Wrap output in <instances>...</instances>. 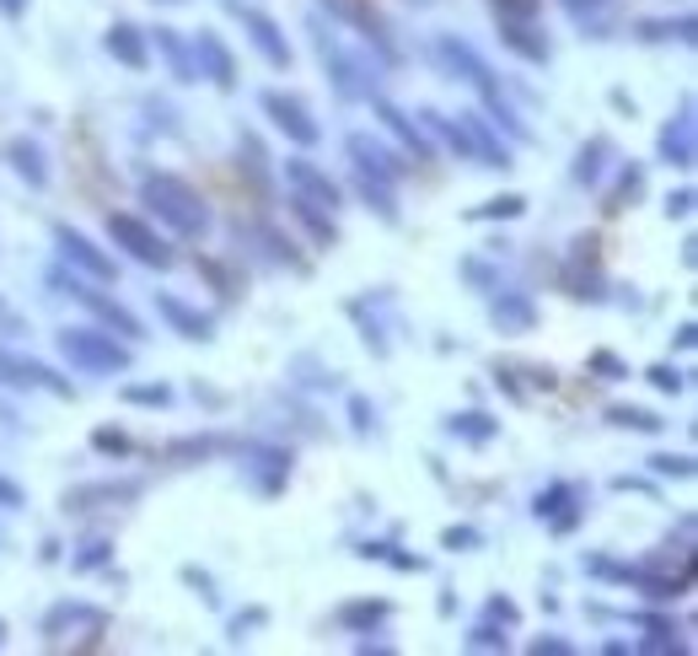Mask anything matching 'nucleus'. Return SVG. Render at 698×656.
<instances>
[{
	"instance_id": "1",
	"label": "nucleus",
	"mask_w": 698,
	"mask_h": 656,
	"mask_svg": "<svg viewBox=\"0 0 698 656\" xmlns=\"http://www.w3.org/2000/svg\"><path fill=\"white\" fill-rule=\"evenodd\" d=\"M140 195H145V204L156 210V221H167L178 237H204V232H210V210H204V199L193 195L184 178H173V173H151V178L140 184Z\"/></svg>"
},
{
	"instance_id": "2",
	"label": "nucleus",
	"mask_w": 698,
	"mask_h": 656,
	"mask_svg": "<svg viewBox=\"0 0 698 656\" xmlns=\"http://www.w3.org/2000/svg\"><path fill=\"white\" fill-rule=\"evenodd\" d=\"M60 350L70 366L92 372V377H114V372H129V350L108 333V328H64Z\"/></svg>"
},
{
	"instance_id": "3",
	"label": "nucleus",
	"mask_w": 698,
	"mask_h": 656,
	"mask_svg": "<svg viewBox=\"0 0 698 656\" xmlns=\"http://www.w3.org/2000/svg\"><path fill=\"white\" fill-rule=\"evenodd\" d=\"M108 237L125 248L129 259L151 263V269H167V263H173V248H167L140 215H108Z\"/></svg>"
},
{
	"instance_id": "4",
	"label": "nucleus",
	"mask_w": 698,
	"mask_h": 656,
	"mask_svg": "<svg viewBox=\"0 0 698 656\" xmlns=\"http://www.w3.org/2000/svg\"><path fill=\"white\" fill-rule=\"evenodd\" d=\"M318 49H322V66L333 75V86H339V97H371L377 92V70L366 66V60H355V55H344L328 33H318Z\"/></svg>"
},
{
	"instance_id": "5",
	"label": "nucleus",
	"mask_w": 698,
	"mask_h": 656,
	"mask_svg": "<svg viewBox=\"0 0 698 656\" xmlns=\"http://www.w3.org/2000/svg\"><path fill=\"white\" fill-rule=\"evenodd\" d=\"M258 103H263V114L274 119V130L285 134V140H296V145H318V140H322L318 119H312L296 97H285V92H263Z\"/></svg>"
},
{
	"instance_id": "6",
	"label": "nucleus",
	"mask_w": 698,
	"mask_h": 656,
	"mask_svg": "<svg viewBox=\"0 0 698 656\" xmlns=\"http://www.w3.org/2000/svg\"><path fill=\"white\" fill-rule=\"evenodd\" d=\"M55 285H64V291L81 302V307H92V313L103 318V328H108V333H119V339H140V318H134V313H125L114 296H103V291H92V285H81V280H60V274H55Z\"/></svg>"
},
{
	"instance_id": "7",
	"label": "nucleus",
	"mask_w": 698,
	"mask_h": 656,
	"mask_svg": "<svg viewBox=\"0 0 698 656\" xmlns=\"http://www.w3.org/2000/svg\"><path fill=\"white\" fill-rule=\"evenodd\" d=\"M285 184L296 189V199H301V204H312V210H328V215L339 210V184H333L322 167L301 162V156H296V162H285Z\"/></svg>"
},
{
	"instance_id": "8",
	"label": "nucleus",
	"mask_w": 698,
	"mask_h": 656,
	"mask_svg": "<svg viewBox=\"0 0 698 656\" xmlns=\"http://www.w3.org/2000/svg\"><path fill=\"white\" fill-rule=\"evenodd\" d=\"M55 243H60L64 263H75V269H86L92 280H119V269H114V259L92 243V237H81L75 226H55Z\"/></svg>"
},
{
	"instance_id": "9",
	"label": "nucleus",
	"mask_w": 698,
	"mask_h": 656,
	"mask_svg": "<svg viewBox=\"0 0 698 656\" xmlns=\"http://www.w3.org/2000/svg\"><path fill=\"white\" fill-rule=\"evenodd\" d=\"M0 383L5 388H49V394L70 398V383H60L49 366H38V361H27V355H16L5 344H0Z\"/></svg>"
},
{
	"instance_id": "10",
	"label": "nucleus",
	"mask_w": 698,
	"mask_h": 656,
	"mask_svg": "<svg viewBox=\"0 0 698 656\" xmlns=\"http://www.w3.org/2000/svg\"><path fill=\"white\" fill-rule=\"evenodd\" d=\"M322 11H328V16H339V22H350V27H360V38H371L381 55L392 60L387 27H381V16H377V5H371V0H322Z\"/></svg>"
},
{
	"instance_id": "11",
	"label": "nucleus",
	"mask_w": 698,
	"mask_h": 656,
	"mask_svg": "<svg viewBox=\"0 0 698 656\" xmlns=\"http://www.w3.org/2000/svg\"><path fill=\"white\" fill-rule=\"evenodd\" d=\"M344 145H350V162H355L366 178H381V184L403 178V162H398V156H392L381 140H371V134H350Z\"/></svg>"
},
{
	"instance_id": "12",
	"label": "nucleus",
	"mask_w": 698,
	"mask_h": 656,
	"mask_svg": "<svg viewBox=\"0 0 698 656\" xmlns=\"http://www.w3.org/2000/svg\"><path fill=\"white\" fill-rule=\"evenodd\" d=\"M237 16H242V27H248V38H253V49L269 60L274 70L291 66V44H285V33L263 16V11H248V5H237Z\"/></svg>"
},
{
	"instance_id": "13",
	"label": "nucleus",
	"mask_w": 698,
	"mask_h": 656,
	"mask_svg": "<svg viewBox=\"0 0 698 656\" xmlns=\"http://www.w3.org/2000/svg\"><path fill=\"white\" fill-rule=\"evenodd\" d=\"M193 66H199V75H210L215 86H237V66H232V49L221 44V33H199L193 38Z\"/></svg>"
},
{
	"instance_id": "14",
	"label": "nucleus",
	"mask_w": 698,
	"mask_h": 656,
	"mask_svg": "<svg viewBox=\"0 0 698 656\" xmlns=\"http://www.w3.org/2000/svg\"><path fill=\"white\" fill-rule=\"evenodd\" d=\"M532 512H537V523L570 532V527L580 523V490H575V484H554V490H543V495L532 501Z\"/></svg>"
},
{
	"instance_id": "15",
	"label": "nucleus",
	"mask_w": 698,
	"mask_h": 656,
	"mask_svg": "<svg viewBox=\"0 0 698 656\" xmlns=\"http://www.w3.org/2000/svg\"><path fill=\"white\" fill-rule=\"evenodd\" d=\"M489 318L500 333H527V328L537 324V307H532V296H521V291H500L495 302H489Z\"/></svg>"
},
{
	"instance_id": "16",
	"label": "nucleus",
	"mask_w": 698,
	"mask_h": 656,
	"mask_svg": "<svg viewBox=\"0 0 698 656\" xmlns=\"http://www.w3.org/2000/svg\"><path fill=\"white\" fill-rule=\"evenodd\" d=\"M661 156H666L672 167H694V103H683L677 125L661 130Z\"/></svg>"
},
{
	"instance_id": "17",
	"label": "nucleus",
	"mask_w": 698,
	"mask_h": 656,
	"mask_svg": "<svg viewBox=\"0 0 698 656\" xmlns=\"http://www.w3.org/2000/svg\"><path fill=\"white\" fill-rule=\"evenodd\" d=\"M156 313L167 318V324L178 328L184 339H210L215 333V324L199 313V307H189V302H178V296H156Z\"/></svg>"
},
{
	"instance_id": "18",
	"label": "nucleus",
	"mask_w": 698,
	"mask_h": 656,
	"mask_svg": "<svg viewBox=\"0 0 698 656\" xmlns=\"http://www.w3.org/2000/svg\"><path fill=\"white\" fill-rule=\"evenodd\" d=\"M500 38H506V49H516V55L532 60V66L548 60V38H543L532 22H510V16H500Z\"/></svg>"
},
{
	"instance_id": "19",
	"label": "nucleus",
	"mask_w": 698,
	"mask_h": 656,
	"mask_svg": "<svg viewBox=\"0 0 698 656\" xmlns=\"http://www.w3.org/2000/svg\"><path fill=\"white\" fill-rule=\"evenodd\" d=\"M377 119H381V125H387L392 134H398V140H403V145H409L419 162H430V140H425V130H419V125H414L403 108H392V103H381V97H377Z\"/></svg>"
},
{
	"instance_id": "20",
	"label": "nucleus",
	"mask_w": 698,
	"mask_h": 656,
	"mask_svg": "<svg viewBox=\"0 0 698 656\" xmlns=\"http://www.w3.org/2000/svg\"><path fill=\"white\" fill-rule=\"evenodd\" d=\"M103 44H108V55H114L119 66L145 70V38H140V27H129V22H114Z\"/></svg>"
},
{
	"instance_id": "21",
	"label": "nucleus",
	"mask_w": 698,
	"mask_h": 656,
	"mask_svg": "<svg viewBox=\"0 0 698 656\" xmlns=\"http://www.w3.org/2000/svg\"><path fill=\"white\" fill-rule=\"evenodd\" d=\"M5 162H11V167H16L33 189H44V184H49V162H44V151H38L33 140H11V145H5Z\"/></svg>"
},
{
	"instance_id": "22",
	"label": "nucleus",
	"mask_w": 698,
	"mask_h": 656,
	"mask_svg": "<svg viewBox=\"0 0 698 656\" xmlns=\"http://www.w3.org/2000/svg\"><path fill=\"white\" fill-rule=\"evenodd\" d=\"M156 49H162V60H167V70L178 75V81H199V66H193V49L173 33V27H156Z\"/></svg>"
},
{
	"instance_id": "23",
	"label": "nucleus",
	"mask_w": 698,
	"mask_h": 656,
	"mask_svg": "<svg viewBox=\"0 0 698 656\" xmlns=\"http://www.w3.org/2000/svg\"><path fill=\"white\" fill-rule=\"evenodd\" d=\"M446 431H451V436H462V442H489V436L500 431V420H495V414H484V409H462V414H451V420H446Z\"/></svg>"
},
{
	"instance_id": "24",
	"label": "nucleus",
	"mask_w": 698,
	"mask_h": 656,
	"mask_svg": "<svg viewBox=\"0 0 698 656\" xmlns=\"http://www.w3.org/2000/svg\"><path fill=\"white\" fill-rule=\"evenodd\" d=\"M381 619H387V602H344V608H339V624H344V630H371Z\"/></svg>"
},
{
	"instance_id": "25",
	"label": "nucleus",
	"mask_w": 698,
	"mask_h": 656,
	"mask_svg": "<svg viewBox=\"0 0 698 656\" xmlns=\"http://www.w3.org/2000/svg\"><path fill=\"white\" fill-rule=\"evenodd\" d=\"M607 420H613V425H624V431H661V425H666V420H655L650 409H624V403H618V409H607Z\"/></svg>"
},
{
	"instance_id": "26",
	"label": "nucleus",
	"mask_w": 698,
	"mask_h": 656,
	"mask_svg": "<svg viewBox=\"0 0 698 656\" xmlns=\"http://www.w3.org/2000/svg\"><path fill=\"white\" fill-rule=\"evenodd\" d=\"M602 156H607V140H591V145L580 151V162H575V178H580V184H596V178H602Z\"/></svg>"
},
{
	"instance_id": "27",
	"label": "nucleus",
	"mask_w": 698,
	"mask_h": 656,
	"mask_svg": "<svg viewBox=\"0 0 698 656\" xmlns=\"http://www.w3.org/2000/svg\"><path fill=\"white\" fill-rule=\"evenodd\" d=\"M360 199H366V204H377L387 221L398 215V204H392V195H387V184H381V178H366V173H360Z\"/></svg>"
},
{
	"instance_id": "28",
	"label": "nucleus",
	"mask_w": 698,
	"mask_h": 656,
	"mask_svg": "<svg viewBox=\"0 0 698 656\" xmlns=\"http://www.w3.org/2000/svg\"><path fill=\"white\" fill-rule=\"evenodd\" d=\"M92 447H97V453H108V458H125L129 436H125V431H92Z\"/></svg>"
},
{
	"instance_id": "29",
	"label": "nucleus",
	"mask_w": 698,
	"mask_h": 656,
	"mask_svg": "<svg viewBox=\"0 0 698 656\" xmlns=\"http://www.w3.org/2000/svg\"><path fill=\"white\" fill-rule=\"evenodd\" d=\"M495 11L510 16V22H532V16L543 11V0H495Z\"/></svg>"
},
{
	"instance_id": "30",
	"label": "nucleus",
	"mask_w": 698,
	"mask_h": 656,
	"mask_svg": "<svg viewBox=\"0 0 698 656\" xmlns=\"http://www.w3.org/2000/svg\"><path fill=\"white\" fill-rule=\"evenodd\" d=\"M521 210H527V199L506 195V199H489V204H484V210H473V215H478V221H489V215H521Z\"/></svg>"
},
{
	"instance_id": "31",
	"label": "nucleus",
	"mask_w": 698,
	"mask_h": 656,
	"mask_svg": "<svg viewBox=\"0 0 698 656\" xmlns=\"http://www.w3.org/2000/svg\"><path fill=\"white\" fill-rule=\"evenodd\" d=\"M639 33H644V38H672V27H666V22H644ZM677 33H683V44H694V16H683V22H677Z\"/></svg>"
},
{
	"instance_id": "32",
	"label": "nucleus",
	"mask_w": 698,
	"mask_h": 656,
	"mask_svg": "<svg viewBox=\"0 0 698 656\" xmlns=\"http://www.w3.org/2000/svg\"><path fill=\"white\" fill-rule=\"evenodd\" d=\"M644 377H650L661 394H683V372H677V366H650Z\"/></svg>"
},
{
	"instance_id": "33",
	"label": "nucleus",
	"mask_w": 698,
	"mask_h": 656,
	"mask_svg": "<svg viewBox=\"0 0 698 656\" xmlns=\"http://www.w3.org/2000/svg\"><path fill=\"white\" fill-rule=\"evenodd\" d=\"M108 554H114V549H108V543H103V538H92V543H86V549H81V560H75V571H92V565H103V560H108Z\"/></svg>"
},
{
	"instance_id": "34",
	"label": "nucleus",
	"mask_w": 698,
	"mask_h": 656,
	"mask_svg": "<svg viewBox=\"0 0 698 656\" xmlns=\"http://www.w3.org/2000/svg\"><path fill=\"white\" fill-rule=\"evenodd\" d=\"M650 468H655V473H677V479H688V473H694V462H688V458H672V453L650 458Z\"/></svg>"
},
{
	"instance_id": "35",
	"label": "nucleus",
	"mask_w": 698,
	"mask_h": 656,
	"mask_svg": "<svg viewBox=\"0 0 698 656\" xmlns=\"http://www.w3.org/2000/svg\"><path fill=\"white\" fill-rule=\"evenodd\" d=\"M468 641H473V646H484V652H495V646L506 652V635H500V630H489V624H478V630H473Z\"/></svg>"
},
{
	"instance_id": "36",
	"label": "nucleus",
	"mask_w": 698,
	"mask_h": 656,
	"mask_svg": "<svg viewBox=\"0 0 698 656\" xmlns=\"http://www.w3.org/2000/svg\"><path fill=\"white\" fill-rule=\"evenodd\" d=\"M0 506H5V512H16V506H22V484H11L5 473H0Z\"/></svg>"
},
{
	"instance_id": "37",
	"label": "nucleus",
	"mask_w": 698,
	"mask_h": 656,
	"mask_svg": "<svg viewBox=\"0 0 698 656\" xmlns=\"http://www.w3.org/2000/svg\"><path fill=\"white\" fill-rule=\"evenodd\" d=\"M591 366H596L602 377H629V372H624V361H613V355H591Z\"/></svg>"
},
{
	"instance_id": "38",
	"label": "nucleus",
	"mask_w": 698,
	"mask_h": 656,
	"mask_svg": "<svg viewBox=\"0 0 698 656\" xmlns=\"http://www.w3.org/2000/svg\"><path fill=\"white\" fill-rule=\"evenodd\" d=\"M468 543H478L473 527H451V532H446V549H468Z\"/></svg>"
},
{
	"instance_id": "39",
	"label": "nucleus",
	"mask_w": 698,
	"mask_h": 656,
	"mask_svg": "<svg viewBox=\"0 0 698 656\" xmlns=\"http://www.w3.org/2000/svg\"><path fill=\"white\" fill-rule=\"evenodd\" d=\"M688 210H694V195H688V189L666 195V215H688Z\"/></svg>"
},
{
	"instance_id": "40",
	"label": "nucleus",
	"mask_w": 698,
	"mask_h": 656,
	"mask_svg": "<svg viewBox=\"0 0 698 656\" xmlns=\"http://www.w3.org/2000/svg\"><path fill=\"white\" fill-rule=\"evenodd\" d=\"M129 398H134V403H156V409H162V403H167V388H129Z\"/></svg>"
},
{
	"instance_id": "41",
	"label": "nucleus",
	"mask_w": 698,
	"mask_h": 656,
	"mask_svg": "<svg viewBox=\"0 0 698 656\" xmlns=\"http://www.w3.org/2000/svg\"><path fill=\"white\" fill-rule=\"evenodd\" d=\"M350 414H355V431H371V409H366V398H355Z\"/></svg>"
},
{
	"instance_id": "42",
	"label": "nucleus",
	"mask_w": 698,
	"mask_h": 656,
	"mask_svg": "<svg viewBox=\"0 0 698 656\" xmlns=\"http://www.w3.org/2000/svg\"><path fill=\"white\" fill-rule=\"evenodd\" d=\"M489 613H495V619H506V624H516V602H506V597H495V602H489Z\"/></svg>"
},
{
	"instance_id": "43",
	"label": "nucleus",
	"mask_w": 698,
	"mask_h": 656,
	"mask_svg": "<svg viewBox=\"0 0 698 656\" xmlns=\"http://www.w3.org/2000/svg\"><path fill=\"white\" fill-rule=\"evenodd\" d=\"M532 652H537V656H543V652H548V656H565L570 646H565V641H532Z\"/></svg>"
},
{
	"instance_id": "44",
	"label": "nucleus",
	"mask_w": 698,
	"mask_h": 656,
	"mask_svg": "<svg viewBox=\"0 0 698 656\" xmlns=\"http://www.w3.org/2000/svg\"><path fill=\"white\" fill-rule=\"evenodd\" d=\"M22 11H27V0H0V16H11V22H16Z\"/></svg>"
},
{
	"instance_id": "45",
	"label": "nucleus",
	"mask_w": 698,
	"mask_h": 656,
	"mask_svg": "<svg viewBox=\"0 0 698 656\" xmlns=\"http://www.w3.org/2000/svg\"><path fill=\"white\" fill-rule=\"evenodd\" d=\"M570 11H596V5H607V0H565Z\"/></svg>"
},
{
	"instance_id": "46",
	"label": "nucleus",
	"mask_w": 698,
	"mask_h": 656,
	"mask_svg": "<svg viewBox=\"0 0 698 656\" xmlns=\"http://www.w3.org/2000/svg\"><path fill=\"white\" fill-rule=\"evenodd\" d=\"M0 635H5V624H0Z\"/></svg>"
},
{
	"instance_id": "47",
	"label": "nucleus",
	"mask_w": 698,
	"mask_h": 656,
	"mask_svg": "<svg viewBox=\"0 0 698 656\" xmlns=\"http://www.w3.org/2000/svg\"><path fill=\"white\" fill-rule=\"evenodd\" d=\"M167 5H178V0H167Z\"/></svg>"
}]
</instances>
